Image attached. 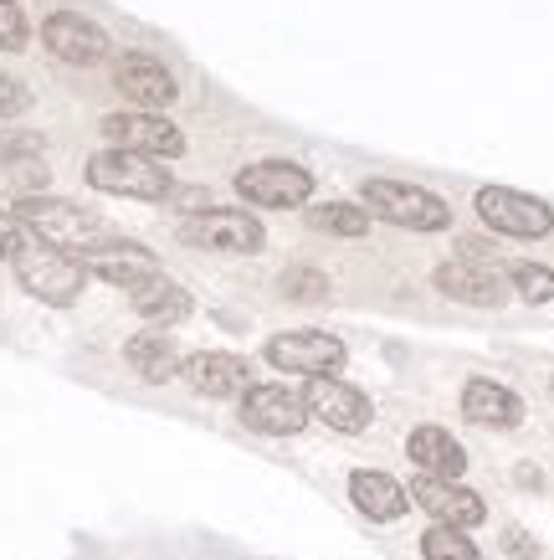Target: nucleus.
<instances>
[{
    "label": "nucleus",
    "instance_id": "obj_1",
    "mask_svg": "<svg viewBox=\"0 0 554 560\" xmlns=\"http://www.w3.org/2000/svg\"><path fill=\"white\" fill-rule=\"evenodd\" d=\"M16 221L26 237L47 242V247H57L68 257H87L108 242V232H103V221L93 211H83L72 201H51V196H21Z\"/></svg>",
    "mask_w": 554,
    "mask_h": 560
},
{
    "label": "nucleus",
    "instance_id": "obj_2",
    "mask_svg": "<svg viewBox=\"0 0 554 560\" xmlns=\"http://www.w3.org/2000/svg\"><path fill=\"white\" fill-rule=\"evenodd\" d=\"M11 262H16L21 289L32 293V299H42V304H72L87 283L83 257L57 253V247H47V242H36V237L21 242V253Z\"/></svg>",
    "mask_w": 554,
    "mask_h": 560
},
{
    "label": "nucleus",
    "instance_id": "obj_3",
    "mask_svg": "<svg viewBox=\"0 0 554 560\" xmlns=\"http://www.w3.org/2000/svg\"><path fill=\"white\" fill-rule=\"evenodd\" d=\"M87 186L108 196H134V201H165L169 171H160V160H144V154L103 150L87 160Z\"/></svg>",
    "mask_w": 554,
    "mask_h": 560
},
{
    "label": "nucleus",
    "instance_id": "obj_4",
    "mask_svg": "<svg viewBox=\"0 0 554 560\" xmlns=\"http://www.w3.org/2000/svg\"><path fill=\"white\" fill-rule=\"evenodd\" d=\"M365 206L375 217L396 221V226H411V232H441L452 211L441 196L421 186H405V180H365Z\"/></svg>",
    "mask_w": 554,
    "mask_h": 560
},
{
    "label": "nucleus",
    "instance_id": "obj_5",
    "mask_svg": "<svg viewBox=\"0 0 554 560\" xmlns=\"http://www.w3.org/2000/svg\"><path fill=\"white\" fill-rule=\"evenodd\" d=\"M103 135H108V144L114 150H129V154H144V160H175V154H185V135L175 129L169 119H160V114H108L103 119Z\"/></svg>",
    "mask_w": 554,
    "mask_h": 560
},
{
    "label": "nucleus",
    "instance_id": "obj_6",
    "mask_svg": "<svg viewBox=\"0 0 554 560\" xmlns=\"http://www.w3.org/2000/svg\"><path fill=\"white\" fill-rule=\"evenodd\" d=\"M478 217L493 226V232H504V237H544L554 226V211L534 196H523V190H508V186H487L478 190Z\"/></svg>",
    "mask_w": 554,
    "mask_h": 560
},
{
    "label": "nucleus",
    "instance_id": "obj_7",
    "mask_svg": "<svg viewBox=\"0 0 554 560\" xmlns=\"http://www.w3.org/2000/svg\"><path fill=\"white\" fill-rule=\"evenodd\" d=\"M236 190L257 206H303L314 196V175L293 165V160H262L236 175Z\"/></svg>",
    "mask_w": 554,
    "mask_h": 560
},
{
    "label": "nucleus",
    "instance_id": "obj_8",
    "mask_svg": "<svg viewBox=\"0 0 554 560\" xmlns=\"http://www.w3.org/2000/svg\"><path fill=\"white\" fill-rule=\"evenodd\" d=\"M268 360L278 371H293V375H334L344 365V345L334 335H319V329H293V335H278L268 340Z\"/></svg>",
    "mask_w": 554,
    "mask_h": 560
},
{
    "label": "nucleus",
    "instance_id": "obj_9",
    "mask_svg": "<svg viewBox=\"0 0 554 560\" xmlns=\"http://www.w3.org/2000/svg\"><path fill=\"white\" fill-rule=\"evenodd\" d=\"M114 83L139 114H160V108H169V103L180 98V88H175V78L165 72V62H154L144 51H123V57H118Z\"/></svg>",
    "mask_w": 554,
    "mask_h": 560
},
{
    "label": "nucleus",
    "instance_id": "obj_10",
    "mask_svg": "<svg viewBox=\"0 0 554 560\" xmlns=\"http://www.w3.org/2000/svg\"><path fill=\"white\" fill-rule=\"evenodd\" d=\"M180 237L190 247H211V253H257L262 226L247 211H201V217L180 221Z\"/></svg>",
    "mask_w": 554,
    "mask_h": 560
},
{
    "label": "nucleus",
    "instance_id": "obj_11",
    "mask_svg": "<svg viewBox=\"0 0 554 560\" xmlns=\"http://www.w3.org/2000/svg\"><path fill=\"white\" fill-rule=\"evenodd\" d=\"M411 499H416L421 510L432 514L437 525L447 529H468V525H483V499L472 489H462V483H452V478H432L421 474L416 483H411Z\"/></svg>",
    "mask_w": 554,
    "mask_h": 560
},
{
    "label": "nucleus",
    "instance_id": "obj_12",
    "mask_svg": "<svg viewBox=\"0 0 554 560\" xmlns=\"http://www.w3.org/2000/svg\"><path fill=\"white\" fill-rule=\"evenodd\" d=\"M303 407L314 411L323 427H334V432H365L369 427V401L354 386L334 381V375H314L308 390H303Z\"/></svg>",
    "mask_w": 554,
    "mask_h": 560
},
{
    "label": "nucleus",
    "instance_id": "obj_13",
    "mask_svg": "<svg viewBox=\"0 0 554 560\" xmlns=\"http://www.w3.org/2000/svg\"><path fill=\"white\" fill-rule=\"evenodd\" d=\"M42 42H47L51 57H62V62H72V68H93V62L108 57V36H103L87 16H78V11H57V16H47Z\"/></svg>",
    "mask_w": 554,
    "mask_h": 560
},
{
    "label": "nucleus",
    "instance_id": "obj_14",
    "mask_svg": "<svg viewBox=\"0 0 554 560\" xmlns=\"http://www.w3.org/2000/svg\"><path fill=\"white\" fill-rule=\"evenodd\" d=\"M241 422L252 432H268V438H293L308 422V407L287 386H252L241 396Z\"/></svg>",
    "mask_w": 554,
    "mask_h": 560
},
{
    "label": "nucleus",
    "instance_id": "obj_15",
    "mask_svg": "<svg viewBox=\"0 0 554 560\" xmlns=\"http://www.w3.org/2000/svg\"><path fill=\"white\" fill-rule=\"evenodd\" d=\"M83 268L93 272V278H103V283H118V289L134 293L139 283L160 278V257H154L150 247H134V242H103L98 253L83 257Z\"/></svg>",
    "mask_w": 554,
    "mask_h": 560
},
{
    "label": "nucleus",
    "instance_id": "obj_16",
    "mask_svg": "<svg viewBox=\"0 0 554 560\" xmlns=\"http://www.w3.org/2000/svg\"><path fill=\"white\" fill-rule=\"evenodd\" d=\"M437 289L447 299H457V304H483V308L504 304V278L487 268V262H472V257L437 268Z\"/></svg>",
    "mask_w": 554,
    "mask_h": 560
},
{
    "label": "nucleus",
    "instance_id": "obj_17",
    "mask_svg": "<svg viewBox=\"0 0 554 560\" xmlns=\"http://www.w3.org/2000/svg\"><path fill=\"white\" fill-rule=\"evenodd\" d=\"M180 375L190 386L201 390V396H236V390H252V371H247V360L236 355H216V350H205V355H190L180 365Z\"/></svg>",
    "mask_w": 554,
    "mask_h": 560
},
{
    "label": "nucleus",
    "instance_id": "obj_18",
    "mask_svg": "<svg viewBox=\"0 0 554 560\" xmlns=\"http://www.w3.org/2000/svg\"><path fill=\"white\" fill-rule=\"evenodd\" d=\"M411 458H416L421 474L432 478H452L468 468V453H462V442L452 438V432H441V427H416L411 432Z\"/></svg>",
    "mask_w": 554,
    "mask_h": 560
},
{
    "label": "nucleus",
    "instance_id": "obj_19",
    "mask_svg": "<svg viewBox=\"0 0 554 560\" xmlns=\"http://www.w3.org/2000/svg\"><path fill=\"white\" fill-rule=\"evenodd\" d=\"M462 411H468L478 427H514L523 417L519 396L508 386H498V381H468V390H462Z\"/></svg>",
    "mask_w": 554,
    "mask_h": 560
},
{
    "label": "nucleus",
    "instance_id": "obj_20",
    "mask_svg": "<svg viewBox=\"0 0 554 560\" xmlns=\"http://www.w3.org/2000/svg\"><path fill=\"white\" fill-rule=\"evenodd\" d=\"M350 493H354V504H359L369 520H380V525H386V520H401L405 504H411V493H405L390 474H354Z\"/></svg>",
    "mask_w": 554,
    "mask_h": 560
},
{
    "label": "nucleus",
    "instance_id": "obj_21",
    "mask_svg": "<svg viewBox=\"0 0 554 560\" xmlns=\"http://www.w3.org/2000/svg\"><path fill=\"white\" fill-rule=\"evenodd\" d=\"M123 355H129V365H134L150 386H160V381H169V375L180 371L185 360L180 350H175V340L169 335H134V340L123 345Z\"/></svg>",
    "mask_w": 554,
    "mask_h": 560
},
{
    "label": "nucleus",
    "instance_id": "obj_22",
    "mask_svg": "<svg viewBox=\"0 0 554 560\" xmlns=\"http://www.w3.org/2000/svg\"><path fill=\"white\" fill-rule=\"evenodd\" d=\"M129 299H134V308L150 324H175V319H185V314H190V293H185L180 283H169L165 272H160V278H150V283H139Z\"/></svg>",
    "mask_w": 554,
    "mask_h": 560
},
{
    "label": "nucleus",
    "instance_id": "obj_23",
    "mask_svg": "<svg viewBox=\"0 0 554 560\" xmlns=\"http://www.w3.org/2000/svg\"><path fill=\"white\" fill-rule=\"evenodd\" d=\"M308 221H314L319 232H334V237H365L369 211H359V206H350V201H323L308 211Z\"/></svg>",
    "mask_w": 554,
    "mask_h": 560
},
{
    "label": "nucleus",
    "instance_id": "obj_24",
    "mask_svg": "<svg viewBox=\"0 0 554 560\" xmlns=\"http://www.w3.org/2000/svg\"><path fill=\"white\" fill-rule=\"evenodd\" d=\"M421 550H426V560H478V545H472L462 529H447V525L426 529Z\"/></svg>",
    "mask_w": 554,
    "mask_h": 560
},
{
    "label": "nucleus",
    "instance_id": "obj_25",
    "mask_svg": "<svg viewBox=\"0 0 554 560\" xmlns=\"http://www.w3.org/2000/svg\"><path fill=\"white\" fill-rule=\"evenodd\" d=\"M514 289H519L529 304H550L554 299V272L539 268V262H519V268H514Z\"/></svg>",
    "mask_w": 554,
    "mask_h": 560
},
{
    "label": "nucleus",
    "instance_id": "obj_26",
    "mask_svg": "<svg viewBox=\"0 0 554 560\" xmlns=\"http://www.w3.org/2000/svg\"><path fill=\"white\" fill-rule=\"evenodd\" d=\"M26 36H32V26L21 16V5L16 0H0V51H21Z\"/></svg>",
    "mask_w": 554,
    "mask_h": 560
},
{
    "label": "nucleus",
    "instance_id": "obj_27",
    "mask_svg": "<svg viewBox=\"0 0 554 560\" xmlns=\"http://www.w3.org/2000/svg\"><path fill=\"white\" fill-rule=\"evenodd\" d=\"M32 103V93L16 83V78H0V119H11V114H21Z\"/></svg>",
    "mask_w": 554,
    "mask_h": 560
},
{
    "label": "nucleus",
    "instance_id": "obj_28",
    "mask_svg": "<svg viewBox=\"0 0 554 560\" xmlns=\"http://www.w3.org/2000/svg\"><path fill=\"white\" fill-rule=\"evenodd\" d=\"M283 289H287V299H319V293H323V278H319V272H287Z\"/></svg>",
    "mask_w": 554,
    "mask_h": 560
},
{
    "label": "nucleus",
    "instance_id": "obj_29",
    "mask_svg": "<svg viewBox=\"0 0 554 560\" xmlns=\"http://www.w3.org/2000/svg\"><path fill=\"white\" fill-rule=\"evenodd\" d=\"M21 242H26V232H21V221L11 217V211H0V257H16Z\"/></svg>",
    "mask_w": 554,
    "mask_h": 560
}]
</instances>
